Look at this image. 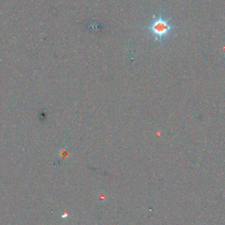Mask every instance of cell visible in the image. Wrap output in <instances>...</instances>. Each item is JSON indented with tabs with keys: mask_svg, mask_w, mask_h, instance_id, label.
I'll use <instances>...</instances> for the list:
<instances>
[{
	"mask_svg": "<svg viewBox=\"0 0 225 225\" xmlns=\"http://www.w3.org/2000/svg\"><path fill=\"white\" fill-rule=\"evenodd\" d=\"M145 28L147 29L155 40L161 42L171 36L176 27L171 22L169 19L163 15L161 10H160L159 15L154 17L149 25Z\"/></svg>",
	"mask_w": 225,
	"mask_h": 225,
	"instance_id": "6da1fadb",
	"label": "cell"
},
{
	"mask_svg": "<svg viewBox=\"0 0 225 225\" xmlns=\"http://www.w3.org/2000/svg\"><path fill=\"white\" fill-rule=\"evenodd\" d=\"M68 216H69V214L65 213V214H64V215L62 216V217H63V218H64V217H67Z\"/></svg>",
	"mask_w": 225,
	"mask_h": 225,
	"instance_id": "7a4b0ae2",
	"label": "cell"
}]
</instances>
